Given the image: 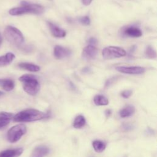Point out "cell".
Instances as JSON below:
<instances>
[{"mask_svg": "<svg viewBox=\"0 0 157 157\" xmlns=\"http://www.w3.org/2000/svg\"><path fill=\"white\" fill-rule=\"evenodd\" d=\"M26 132V127L23 124H18L10 128L7 134L9 142L15 143L18 141L20 138Z\"/></svg>", "mask_w": 157, "mask_h": 157, "instance_id": "5b68a950", "label": "cell"}, {"mask_svg": "<svg viewBox=\"0 0 157 157\" xmlns=\"http://www.w3.org/2000/svg\"><path fill=\"white\" fill-rule=\"evenodd\" d=\"M19 80L23 83L24 91L28 94L35 96L40 90V84L36 75L33 74H24L19 78Z\"/></svg>", "mask_w": 157, "mask_h": 157, "instance_id": "3957f363", "label": "cell"}, {"mask_svg": "<svg viewBox=\"0 0 157 157\" xmlns=\"http://www.w3.org/2000/svg\"><path fill=\"white\" fill-rule=\"evenodd\" d=\"M125 128L126 129V131H128L129 129H132V126H131L129 124H125L124 126V128Z\"/></svg>", "mask_w": 157, "mask_h": 157, "instance_id": "83f0119b", "label": "cell"}, {"mask_svg": "<svg viewBox=\"0 0 157 157\" xmlns=\"http://www.w3.org/2000/svg\"><path fill=\"white\" fill-rule=\"evenodd\" d=\"M13 115L9 112H0V128L6 126L13 118Z\"/></svg>", "mask_w": 157, "mask_h": 157, "instance_id": "5bb4252c", "label": "cell"}, {"mask_svg": "<svg viewBox=\"0 0 157 157\" xmlns=\"http://www.w3.org/2000/svg\"><path fill=\"white\" fill-rule=\"evenodd\" d=\"M79 21L81 24L85 26H88L90 24V19L88 16H84L79 18Z\"/></svg>", "mask_w": 157, "mask_h": 157, "instance_id": "603a6c76", "label": "cell"}, {"mask_svg": "<svg viewBox=\"0 0 157 157\" xmlns=\"http://www.w3.org/2000/svg\"><path fill=\"white\" fill-rule=\"evenodd\" d=\"M94 102L96 105H106L109 104V100L103 95H96L94 98Z\"/></svg>", "mask_w": 157, "mask_h": 157, "instance_id": "44dd1931", "label": "cell"}, {"mask_svg": "<svg viewBox=\"0 0 157 157\" xmlns=\"http://www.w3.org/2000/svg\"><path fill=\"white\" fill-rule=\"evenodd\" d=\"M132 93V92L131 90H124L121 93V95L123 98L127 99V98H129L131 96Z\"/></svg>", "mask_w": 157, "mask_h": 157, "instance_id": "cb8c5ba5", "label": "cell"}, {"mask_svg": "<svg viewBox=\"0 0 157 157\" xmlns=\"http://www.w3.org/2000/svg\"><path fill=\"white\" fill-rule=\"evenodd\" d=\"M93 0H82V2L83 5L85 6H88L91 4Z\"/></svg>", "mask_w": 157, "mask_h": 157, "instance_id": "484cf974", "label": "cell"}, {"mask_svg": "<svg viewBox=\"0 0 157 157\" xmlns=\"http://www.w3.org/2000/svg\"><path fill=\"white\" fill-rule=\"evenodd\" d=\"M92 145L95 151L98 153L102 152L106 147V144L101 140H94L92 142Z\"/></svg>", "mask_w": 157, "mask_h": 157, "instance_id": "ac0fdd59", "label": "cell"}, {"mask_svg": "<svg viewBox=\"0 0 157 157\" xmlns=\"http://www.w3.org/2000/svg\"><path fill=\"white\" fill-rule=\"evenodd\" d=\"M2 37L1 34L0 33V47H1V45L2 44Z\"/></svg>", "mask_w": 157, "mask_h": 157, "instance_id": "f546056e", "label": "cell"}, {"mask_svg": "<svg viewBox=\"0 0 157 157\" xmlns=\"http://www.w3.org/2000/svg\"><path fill=\"white\" fill-rule=\"evenodd\" d=\"M54 56L58 59H63L67 58L71 55V51L65 47H63L60 45H56L53 50Z\"/></svg>", "mask_w": 157, "mask_h": 157, "instance_id": "9c48e42d", "label": "cell"}, {"mask_svg": "<svg viewBox=\"0 0 157 157\" xmlns=\"http://www.w3.org/2000/svg\"><path fill=\"white\" fill-rule=\"evenodd\" d=\"M85 123H86V120L85 117L82 115H78L75 117L74 121L73 126L76 129H79L84 126Z\"/></svg>", "mask_w": 157, "mask_h": 157, "instance_id": "d6986e66", "label": "cell"}, {"mask_svg": "<svg viewBox=\"0 0 157 157\" xmlns=\"http://www.w3.org/2000/svg\"><path fill=\"white\" fill-rule=\"evenodd\" d=\"M126 52L123 48L117 46H108L102 51V57L105 59H112L126 56Z\"/></svg>", "mask_w": 157, "mask_h": 157, "instance_id": "8992f818", "label": "cell"}, {"mask_svg": "<svg viewBox=\"0 0 157 157\" xmlns=\"http://www.w3.org/2000/svg\"><path fill=\"white\" fill-rule=\"evenodd\" d=\"M15 56L12 53H7L5 55L0 56V67L10 64L15 59Z\"/></svg>", "mask_w": 157, "mask_h": 157, "instance_id": "9a60e30c", "label": "cell"}, {"mask_svg": "<svg viewBox=\"0 0 157 157\" xmlns=\"http://www.w3.org/2000/svg\"><path fill=\"white\" fill-rule=\"evenodd\" d=\"M105 115H106V116L107 117H109L110 114H111V110H109V109H108V110H105Z\"/></svg>", "mask_w": 157, "mask_h": 157, "instance_id": "f1b7e54d", "label": "cell"}, {"mask_svg": "<svg viewBox=\"0 0 157 157\" xmlns=\"http://www.w3.org/2000/svg\"><path fill=\"white\" fill-rule=\"evenodd\" d=\"M44 12V7L37 4H31L26 1L21 2V6L11 9L9 13L13 16L23 14H36L39 15Z\"/></svg>", "mask_w": 157, "mask_h": 157, "instance_id": "7a4b0ae2", "label": "cell"}, {"mask_svg": "<svg viewBox=\"0 0 157 157\" xmlns=\"http://www.w3.org/2000/svg\"><path fill=\"white\" fill-rule=\"evenodd\" d=\"M145 54L146 56L150 59H154L156 56V53L155 50L150 46H148L145 51Z\"/></svg>", "mask_w": 157, "mask_h": 157, "instance_id": "7402d4cb", "label": "cell"}, {"mask_svg": "<svg viewBox=\"0 0 157 157\" xmlns=\"http://www.w3.org/2000/svg\"><path fill=\"white\" fill-rule=\"evenodd\" d=\"M15 83L11 79H3V82L1 85V88L7 91H10L14 88Z\"/></svg>", "mask_w": 157, "mask_h": 157, "instance_id": "ffe728a7", "label": "cell"}, {"mask_svg": "<svg viewBox=\"0 0 157 157\" xmlns=\"http://www.w3.org/2000/svg\"><path fill=\"white\" fill-rule=\"evenodd\" d=\"M135 112V109L132 105H128L120 111V116L121 118H126L131 116Z\"/></svg>", "mask_w": 157, "mask_h": 157, "instance_id": "e0dca14e", "label": "cell"}, {"mask_svg": "<svg viewBox=\"0 0 157 157\" xmlns=\"http://www.w3.org/2000/svg\"><path fill=\"white\" fill-rule=\"evenodd\" d=\"M47 24L52 34L54 37H58V38H61L66 36V33L64 29L60 28L59 27H58V26H56V25L51 22H48Z\"/></svg>", "mask_w": 157, "mask_h": 157, "instance_id": "30bf717a", "label": "cell"}, {"mask_svg": "<svg viewBox=\"0 0 157 157\" xmlns=\"http://www.w3.org/2000/svg\"><path fill=\"white\" fill-rule=\"evenodd\" d=\"M124 35L131 37H139L142 35V31L135 26H128L123 29Z\"/></svg>", "mask_w": 157, "mask_h": 157, "instance_id": "8fae6325", "label": "cell"}, {"mask_svg": "<svg viewBox=\"0 0 157 157\" xmlns=\"http://www.w3.org/2000/svg\"><path fill=\"white\" fill-rule=\"evenodd\" d=\"M98 40L95 37H91L88 40V42L90 44L89 45H94L95 44H96Z\"/></svg>", "mask_w": 157, "mask_h": 157, "instance_id": "d4e9b609", "label": "cell"}, {"mask_svg": "<svg viewBox=\"0 0 157 157\" xmlns=\"http://www.w3.org/2000/svg\"><path fill=\"white\" fill-rule=\"evenodd\" d=\"M4 94V92H2V91H0V97H1V96H2Z\"/></svg>", "mask_w": 157, "mask_h": 157, "instance_id": "1f68e13d", "label": "cell"}, {"mask_svg": "<svg viewBox=\"0 0 157 157\" xmlns=\"http://www.w3.org/2000/svg\"><path fill=\"white\" fill-rule=\"evenodd\" d=\"M23 151V148L7 149L0 152V157H18Z\"/></svg>", "mask_w": 157, "mask_h": 157, "instance_id": "7c38bea8", "label": "cell"}, {"mask_svg": "<svg viewBox=\"0 0 157 157\" xmlns=\"http://www.w3.org/2000/svg\"><path fill=\"white\" fill-rule=\"evenodd\" d=\"M4 35L6 39L10 44L19 46L24 42V36L21 32L15 27L7 26L6 27Z\"/></svg>", "mask_w": 157, "mask_h": 157, "instance_id": "277c9868", "label": "cell"}, {"mask_svg": "<svg viewBox=\"0 0 157 157\" xmlns=\"http://www.w3.org/2000/svg\"><path fill=\"white\" fill-rule=\"evenodd\" d=\"M115 69L121 73L127 74H143L145 69L144 67L140 66H118Z\"/></svg>", "mask_w": 157, "mask_h": 157, "instance_id": "52a82bcc", "label": "cell"}, {"mask_svg": "<svg viewBox=\"0 0 157 157\" xmlns=\"http://www.w3.org/2000/svg\"><path fill=\"white\" fill-rule=\"evenodd\" d=\"M48 114L34 109H29L22 110L13 117L16 122H31L42 120L48 117Z\"/></svg>", "mask_w": 157, "mask_h": 157, "instance_id": "6da1fadb", "label": "cell"}, {"mask_svg": "<svg viewBox=\"0 0 157 157\" xmlns=\"http://www.w3.org/2000/svg\"><path fill=\"white\" fill-rule=\"evenodd\" d=\"M50 150L45 146H39L36 147L32 151L30 157H44L47 155Z\"/></svg>", "mask_w": 157, "mask_h": 157, "instance_id": "4fadbf2b", "label": "cell"}, {"mask_svg": "<svg viewBox=\"0 0 157 157\" xmlns=\"http://www.w3.org/2000/svg\"><path fill=\"white\" fill-rule=\"evenodd\" d=\"M98 53V50L94 45H88L83 49L82 56L86 60H93L96 58Z\"/></svg>", "mask_w": 157, "mask_h": 157, "instance_id": "ba28073f", "label": "cell"}, {"mask_svg": "<svg viewBox=\"0 0 157 157\" xmlns=\"http://www.w3.org/2000/svg\"><path fill=\"white\" fill-rule=\"evenodd\" d=\"M18 67L21 69L30 72H38L40 71V67L39 66L29 63H20L18 64Z\"/></svg>", "mask_w": 157, "mask_h": 157, "instance_id": "2e32d148", "label": "cell"}, {"mask_svg": "<svg viewBox=\"0 0 157 157\" xmlns=\"http://www.w3.org/2000/svg\"><path fill=\"white\" fill-rule=\"evenodd\" d=\"M82 71L83 73H88L90 71H91V69L90 67H84L83 69H82Z\"/></svg>", "mask_w": 157, "mask_h": 157, "instance_id": "4316f807", "label": "cell"}, {"mask_svg": "<svg viewBox=\"0 0 157 157\" xmlns=\"http://www.w3.org/2000/svg\"><path fill=\"white\" fill-rule=\"evenodd\" d=\"M3 82V79H0V86H1Z\"/></svg>", "mask_w": 157, "mask_h": 157, "instance_id": "4dcf8cb0", "label": "cell"}]
</instances>
